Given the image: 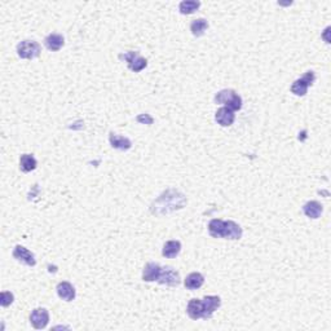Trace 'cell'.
I'll return each instance as SVG.
<instances>
[{
    "instance_id": "20",
    "label": "cell",
    "mask_w": 331,
    "mask_h": 331,
    "mask_svg": "<svg viewBox=\"0 0 331 331\" xmlns=\"http://www.w3.org/2000/svg\"><path fill=\"white\" fill-rule=\"evenodd\" d=\"M38 166V162L32 154H22L19 158V170L22 172H31Z\"/></svg>"
},
{
    "instance_id": "17",
    "label": "cell",
    "mask_w": 331,
    "mask_h": 331,
    "mask_svg": "<svg viewBox=\"0 0 331 331\" xmlns=\"http://www.w3.org/2000/svg\"><path fill=\"white\" fill-rule=\"evenodd\" d=\"M65 44V39L64 36L60 35V34H49L48 36H45L44 39V45L49 51L52 52H57L64 47Z\"/></svg>"
},
{
    "instance_id": "18",
    "label": "cell",
    "mask_w": 331,
    "mask_h": 331,
    "mask_svg": "<svg viewBox=\"0 0 331 331\" xmlns=\"http://www.w3.org/2000/svg\"><path fill=\"white\" fill-rule=\"evenodd\" d=\"M203 283H205V277L201 273H198V272H193V273L188 274L184 285H185L188 290H197L202 287Z\"/></svg>"
},
{
    "instance_id": "15",
    "label": "cell",
    "mask_w": 331,
    "mask_h": 331,
    "mask_svg": "<svg viewBox=\"0 0 331 331\" xmlns=\"http://www.w3.org/2000/svg\"><path fill=\"white\" fill-rule=\"evenodd\" d=\"M322 211H324V207L317 201H309L303 206V213L306 214V216L309 219H319Z\"/></svg>"
},
{
    "instance_id": "12",
    "label": "cell",
    "mask_w": 331,
    "mask_h": 331,
    "mask_svg": "<svg viewBox=\"0 0 331 331\" xmlns=\"http://www.w3.org/2000/svg\"><path fill=\"white\" fill-rule=\"evenodd\" d=\"M187 313L192 320H200L205 319V307L203 302L201 299H192L188 303Z\"/></svg>"
},
{
    "instance_id": "10",
    "label": "cell",
    "mask_w": 331,
    "mask_h": 331,
    "mask_svg": "<svg viewBox=\"0 0 331 331\" xmlns=\"http://www.w3.org/2000/svg\"><path fill=\"white\" fill-rule=\"evenodd\" d=\"M203 307H205V319L203 320H210L213 317L214 313L219 309V307L221 306V299L219 296L216 295H209L205 296L202 299Z\"/></svg>"
},
{
    "instance_id": "3",
    "label": "cell",
    "mask_w": 331,
    "mask_h": 331,
    "mask_svg": "<svg viewBox=\"0 0 331 331\" xmlns=\"http://www.w3.org/2000/svg\"><path fill=\"white\" fill-rule=\"evenodd\" d=\"M215 103L216 104H222L225 108L237 111L242 108V99L241 96L233 90H222L218 92L215 96Z\"/></svg>"
},
{
    "instance_id": "21",
    "label": "cell",
    "mask_w": 331,
    "mask_h": 331,
    "mask_svg": "<svg viewBox=\"0 0 331 331\" xmlns=\"http://www.w3.org/2000/svg\"><path fill=\"white\" fill-rule=\"evenodd\" d=\"M209 27V22L205 18H197L190 23V31L194 36H202Z\"/></svg>"
},
{
    "instance_id": "22",
    "label": "cell",
    "mask_w": 331,
    "mask_h": 331,
    "mask_svg": "<svg viewBox=\"0 0 331 331\" xmlns=\"http://www.w3.org/2000/svg\"><path fill=\"white\" fill-rule=\"evenodd\" d=\"M200 6V1H196V0H184V1L180 3V5H179V10H180V13H183V14H192V13L196 12Z\"/></svg>"
},
{
    "instance_id": "13",
    "label": "cell",
    "mask_w": 331,
    "mask_h": 331,
    "mask_svg": "<svg viewBox=\"0 0 331 331\" xmlns=\"http://www.w3.org/2000/svg\"><path fill=\"white\" fill-rule=\"evenodd\" d=\"M56 290H57V295L60 296V299L65 300V302H73L75 299V295H77L74 286L70 282H66V281L58 283Z\"/></svg>"
},
{
    "instance_id": "2",
    "label": "cell",
    "mask_w": 331,
    "mask_h": 331,
    "mask_svg": "<svg viewBox=\"0 0 331 331\" xmlns=\"http://www.w3.org/2000/svg\"><path fill=\"white\" fill-rule=\"evenodd\" d=\"M209 233L214 238L239 239L242 237V228L231 220L224 221L220 219H214L209 222Z\"/></svg>"
},
{
    "instance_id": "19",
    "label": "cell",
    "mask_w": 331,
    "mask_h": 331,
    "mask_svg": "<svg viewBox=\"0 0 331 331\" xmlns=\"http://www.w3.org/2000/svg\"><path fill=\"white\" fill-rule=\"evenodd\" d=\"M181 251V243L179 241H168L164 243L163 250H162V255L167 259H174L177 255L180 254Z\"/></svg>"
},
{
    "instance_id": "14",
    "label": "cell",
    "mask_w": 331,
    "mask_h": 331,
    "mask_svg": "<svg viewBox=\"0 0 331 331\" xmlns=\"http://www.w3.org/2000/svg\"><path fill=\"white\" fill-rule=\"evenodd\" d=\"M162 267L157 263H148L145 265L144 272H142V280L145 282H154L158 280L159 273H161Z\"/></svg>"
},
{
    "instance_id": "4",
    "label": "cell",
    "mask_w": 331,
    "mask_h": 331,
    "mask_svg": "<svg viewBox=\"0 0 331 331\" xmlns=\"http://www.w3.org/2000/svg\"><path fill=\"white\" fill-rule=\"evenodd\" d=\"M40 52H42L40 45L34 40H22L17 45V55L21 58H25V60L36 58L40 55Z\"/></svg>"
},
{
    "instance_id": "23",
    "label": "cell",
    "mask_w": 331,
    "mask_h": 331,
    "mask_svg": "<svg viewBox=\"0 0 331 331\" xmlns=\"http://www.w3.org/2000/svg\"><path fill=\"white\" fill-rule=\"evenodd\" d=\"M13 300H14V296H13L10 291H3L1 295H0V304H1V307H9L13 303Z\"/></svg>"
},
{
    "instance_id": "8",
    "label": "cell",
    "mask_w": 331,
    "mask_h": 331,
    "mask_svg": "<svg viewBox=\"0 0 331 331\" xmlns=\"http://www.w3.org/2000/svg\"><path fill=\"white\" fill-rule=\"evenodd\" d=\"M49 322V313L45 308H36L34 309L30 315V324L34 326L36 330H42Z\"/></svg>"
},
{
    "instance_id": "7",
    "label": "cell",
    "mask_w": 331,
    "mask_h": 331,
    "mask_svg": "<svg viewBox=\"0 0 331 331\" xmlns=\"http://www.w3.org/2000/svg\"><path fill=\"white\" fill-rule=\"evenodd\" d=\"M158 283L161 285H167V286H179L180 285V274L171 267L162 268L161 273L157 280Z\"/></svg>"
},
{
    "instance_id": "11",
    "label": "cell",
    "mask_w": 331,
    "mask_h": 331,
    "mask_svg": "<svg viewBox=\"0 0 331 331\" xmlns=\"http://www.w3.org/2000/svg\"><path fill=\"white\" fill-rule=\"evenodd\" d=\"M215 120L219 123L220 125H222V127H229V125L234 123L235 114L233 110L222 107L215 112Z\"/></svg>"
},
{
    "instance_id": "9",
    "label": "cell",
    "mask_w": 331,
    "mask_h": 331,
    "mask_svg": "<svg viewBox=\"0 0 331 331\" xmlns=\"http://www.w3.org/2000/svg\"><path fill=\"white\" fill-rule=\"evenodd\" d=\"M12 255L17 261L25 264V265H29V267H34V265L36 264V260H35V256H34V254H32V252H30V251L27 250L26 247L21 246V244H18V246H16V247H14Z\"/></svg>"
},
{
    "instance_id": "1",
    "label": "cell",
    "mask_w": 331,
    "mask_h": 331,
    "mask_svg": "<svg viewBox=\"0 0 331 331\" xmlns=\"http://www.w3.org/2000/svg\"><path fill=\"white\" fill-rule=\"evenodd\" d=\"M185 203H187V198H185L183 193L177 192V190L170 189L162 193L159 198L153 202L150 210L151 214H154L157 216H162L164 214L183 209L185 206Z\"/></svg>"
},
{
    "instance_id": "16",
    "label": "cell",
    "mask_w": 331,
    "mask_h": 331,
    "mask_svg": "<svg viewBox=\"0 0 331 331\" xmlns=\"http://www.w3.org/2000/svg\"><path fill=\"white\" fill-rule=\"evenodd\" d=\"M109 141L112 148L118 149V150H128L132 146V142L128 137L116 135V133H112V132L109 136Z\"/></svg>"
},
{
    "instance_id": "5",
    "label": "cell",
    "mask_w": 331,
    "mask_h": 331,
    "mask_svg": "<svg viewBox=\"0 0 331 331\" xmlns=\"http://www.w3.org/2000/svg\"><path fill=\"white\" fill-rule=\"evenodd\" d=\"M316 75L313 71H307L300 79H296L291 86V92L296 96H304L307 94L308 88L315 83Z\"/></svg>"
},
{
    "instance_id": "6",
    "label": "cell",
    "mask_w": 331,
    "mask_h": 331,
    "mask_svg": "<svg viewBox=\"0 0 331 331\" xmlns=\"http://www.w3.org/2000/svg\"><path fill=\"white\" fill-rule=\"evenodd\" d=\"M119 57L124 60L127 64H128V68L131 69L133 73H138V71L144 70L146 68V65H148V61H146V58L141 57V56L138 55L137 52H127L124 55H120Z\"/></svg>"
},
{
    "instance_id": "24",
    "label": "cell",
    "mask_w": 331,
    "mask_h": 331,
    "mask_svg": "<svg viewBox=\"0 0 331 331\" xmlns=\"http://www.w3.org/2000/svg\"><path fill=\"white\" fill-rule=\"evenodd\" d=\"M137 120L138 122H146L148 124H151V123H153V118L149 116L148 114H142V115L137 116Z\"/></svg>"
}]
</instances>
